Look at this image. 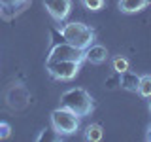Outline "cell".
Here are the masks:
<instances>
[{
	"label": "cell",
	"mask_w": 151,
	"mask_h": 142,
	"mask_svg": "<svg viewBox=\"0 0 151 142\" xmlns=\"http://www.w3.org/2000/svg\"><path fill=\"white\" fill-rule=\"evenodd\" d=\"M60 106L72 110L76 116L83 117L91 116V112L94 110V101L83 87H72L60 95Z\"/></svg>",
	"instance_id": "obj_1"
},
{
	"label": "cell",
	"mask_w": 151,
	"mask_h": 142,
	"mask_svg": "<svg viewBox=\"0 0 151 142\" xmlns=\"http://www.w3.org/2000/svg\"><path fill=\"white\" fill-rule=\"evenodd\" d=\"M60 36L64 38V42L72 44L79 49H87L91 44H94V38H96V32L94 28H91L85 23H78V21H70L63 25L60 28Z\"/></svg>",
	"instance_id": "obj_2"
},
{
	"label": "cell",
	"mask_w": 151,
	"mask_h": 142,
	"mask_svg": "<svg viewBox=\"0 0 151 142\" xmlns=\"http://www.w3.org/2000/svg\"><path fill=\"white\" fill-rule=\"evenodd\" d=\"M51 127L59 133V135H74L79 129V116H76L72 110L60 106L51 112Z\"/></svg>",
	"instance_id": "obj_3"
},
{
	"label": "cell",
	"mask_w": 151,
	"mask_h": 142,
	"mask_svg": "<svg viewBox=\"0 0 151 142\" xmlns=\"http://www.w3.org/2000/svg\"><path fill=\"white\" fill-rule=\"evenodd\" d=\"M53 61H74V63H83L85 61V51L76 47L68 42H60V44L53 46V49L47 55V63Z\"/></svg>",
	"instance_id": "obj_4"
},
{
	"label": "cell",
	"mask_w": 151,
	"mask_h": 142,
	"mask_svg": "<svg viewBox=\"0 0 151 142\" xmlns=\"http://www.w3.org/2000/svg\"><path fill=\"white\" fill-rule=\"evenodd\" d=\"M79 64L81 63H74V61H53V63L45 61V70L49 72L51 78L59 80V82H70L78 76Z\"/></svg>",
	"instance_id": "obj_5"
},
{
	"label": "cell",
	"mask_w": 151,
	"mask_h": 142,
	"mask_svg": "<svg viewBox=\"0 0 151 142\" xmlns=\"http://www.w3.org/2000/svg\"><path fill=\"white\" fill-rule=\"evenodd\" d=\"M44 6L47 9V13H49L57 23H60L70 15L72 0H44Z\"/></svg>",
	"instance_id": "obj_6"
},
{
	"label": "cell",
	"mask_w": 151,
	"mask_h": 142,
	"mask_svg": "<svg viewBox=\"0 0 151 142\" xmlns=\"http://www.w3.org/2000/svg\"><path fill=\"white\" fill-rule=\"evenodd\" d=\"M85 61L93 64H102L108 61V49L100 44H91L85 49Z\"/></svg>",
	"instance_id": "obj_7"
},
{
	"label": "cell",
	"mask_w": 151,
	"mask_h": 142,
	"mask_svg": "<svg viewBox=\"0 0 151 142\" xmlns=\"http://www.w3.org/2000/svg\"><path fill=\"white\" fill-rule=\"evenodd\" d=\"M138 83H140V76L136 72H130V68L127 70V72L119 74V85L123 89H127V91H134L138 89Z\"/></svg>",
	"instance_id": "obj_8"
},
{
	"label": "cell",
	"mask_w": 151,
	"mask_h": 142,
	"mask_svg": "<svg viewBox=\"0 0 151 142\" xmlns=\"http://www.w3.org/2000/svg\"><path fill=\"white\" fill-rule=\"evenodd\" d=\"M147 6V0H119V9L123 13H138Z\"/></svg>",
	"instance_id": "obj_9"
},
{
	"label": "cell",
	"mask_w": 151,
	"mask_h": 142,
	"mask_svg": "<svg viewBox=\"0 0 151 142\" xmlns=\"http://www.w3.org/2000/svg\"><path fill=\"white\" fill-rule=\"evenodd\" d=\"M102 136H104L102 125H98V123H91V125H87V129H85V138H87V140L100 142Z\"/></svg>",
	"instance_id": "obj_10"
},
{
	"label": "cell",
	"mask_w": 151,
	"mask_h": 142,
	"mask_svg": "<svg viewBox=\"0 0 151 142\" xmlns=\"http://www.w3.org/2000/svg\"><path fill=\"white\" fill-rule=\"evenodd\" d=\"M138 95H142V97H151V74H144L140 76V83H138Z\"/></svg>",
	"instance_id": "obj_11"
},
{
	"label": "cell",
	"mask_w": 151,
	"mask_h": 142,
	"mask_svg": "<svg viewBox=\"0 0 151 142\" xmlns=\"http://www.w3.org/2000/svg\"><path fill=\"white\" fill-rule=\"evenodd\" d=\"M60 138H63V135H59L53 127H51V129H44L40 135L36 136L38 142H44V140H60Z\"/></svg>",
	"instance_id": "obj_12"
},
{
	"label": "cell",
	"mask_w": 151,
	"mask_h": 142,
	"mask_svg": "<svg viewBox=\"0 0 151 142\" xmlns=\"http://www.w3.org/2000/svg\"><path fill=\"white\" fill-rule=\"evenodd\" d=\"M111 64H113V70H115V74H123V72H127V70L130 68L129 61H127L125 57H115Z\"/></svg>",
	"instance_id": "obj_13"
},
{
	"label": "cell",
	"mask_w": 151,
	"mask_h": 142,
	"mask_svg": "<svg viewBox=\"0 0 151 142\" xmlns=\"http://www.w3.org/2000/svg\"><path fill=\"white\" fill-rule=\"evenodd\" d=\"M81 4L89 12H100L104 8V4H106V0H81Z\"/></svg>",
	"instance_id": "obj_14"
},
{
	"label": "cell",
	"mask_w": 151,
	"mask_h": 142,
	"mask_svg": "<svg viewBox=\"0 0 151 142\" xmlns=\"http://www.w3.org/2000/svg\"><path fill=\"white\" fill-rule=\"evenodd\" d=\"M9 135H12V125L6 121H0V140L9 138Z\"/></svg>",
	"instance_id": "obj_15"
},
{
	"label": "cell",
	"mask_w": 151,
	"mask_h": 142,
	"mask_svg": "<svg viewBox=\"0 0 151 142\" xmlns=\"http://www.w3.org/2000/svg\"><path fill=\"white\" fill-rule=\"evenodd\" d=\"M21 2H25V0H0V4H6V6H17Z\"/></svg>",
	"instance_id": "obj_16"
},
{
	"label": "cell",
	"mask_w": 151,
	"mask_h": 142,
	"mask_svg": "<svg viewBox=\"0 0 151 142\" xmlns=\"http://www.w3.org/2000/svg\"><path fill=\"white\" fill-rule=\"evenodd\" d=\"M145 140H147V142H151V123L147 125V133H145Z\"/></svg>",
	"instance_id": "obj_17"
},
{
	"label": "cell",
	"mask_w": 151,
	"mask_h": 142,
	"mask_svg": "<svg viewBox=\"0 0 151 142\" xmlns=\"http://www.w3.org/2000/svg\"><path fill=\"white\" fill-rule=\"evenodd\" d=\"M149 99V112H151V97H147Z\"/></svg>",
	"instance_id": "obj_18"
},
{
	"label": "cell",
	"mask_w": 151,
	"mask_h": 142,
	"mask_svg": "<svg viewBox=\"0 0 151 142\" xmlns=\"http://www.w3.org/2000/svg\"><path fill=\"white\" fill-rule=\"evenodd\" d=\"M0 12H2V4H0Z\"/></svg>",
	"instance_id": "obj_19"
},
{
	"label": "cell",
	"mask_w": 151,
	"mask_h": 142,
	"mask_svg": "<svg viewBox=\"0 0 151 142\" xmlns=\"http://www.w3.org/2000/svg\"><path fill=\"white\" fill-rule=\"evenodd\" d=\"M147 4H151V0H147Z\"/></svg>",
	"instance_id": "obj_20"
}]
</instances>
